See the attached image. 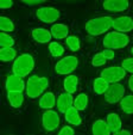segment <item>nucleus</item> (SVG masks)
Wrapping results in <instances>:
<instances>
[{
  "instance_id": "obj_1",
  "label": "nucleus",
  "mask_w": 133,
  "mask_h": 135,
  "mask_svg": "<svg viewBox=\"0 0 133 135\" xmlns=\"http://www.w3.org/2000/svg\"><path fill=\"white\" fill-rule=\"evenodd\" d=\"M113 19L109 16H100L92 18L86 23V30L92 36H100L113 28Z\"/></svg>"
},
{
  "instance_id": "obj_2",
  "label": "nucleus",
  "mask_w": 133,
  "mask_h": 135,
  "mask_svg": "<svg viewBox=\"0 0 133 135\" xmlns=\"http://www.w3.org/2000/svg\"><path fill=\"white\" fill-rule=\"evenodd\" d=\"M35 68V59L29 53L20 54L15 57L12 65V73L15 75H19L22 78L29 75Z\"/></svg>"
},
{
  "instance_id": "obj_3",
  "label": "nucleus",
  "mask_w": 133,
  "mask_h": 135,
  "mask_svg": "<svg viewBox=\"0 0 133 135\" xmlns=\"http://www.w3.org/2000/svg\"><path fill=\"white\" fill-rule=\"evenodd\" d=\"M49 87V80L45 76H38V75H32L26 81V94L30 98H37L40 97L46 89Z\"/></svg>"
},
{
  "instance_id": "obj_4",
  "label": "nucleus",
  "mask_w": 133,
  "mask_h": 135,
  "mask_svg": "<svg viewBox=\"0 0 133 135\" xmlns=\"http://www.w3.org/2000/svg\"><path fill=\"white\" fill-rule=\"evenodd\" d=\"M130 37L126 33L120 32V31H109L106 33L105 38H103V46L108 49H121L125 48L130 43Z\"/></svg>"
},
{
  "instance_id": "obj_5",
  "label": "nucleus",
  "mask_w": 133,
  "mask_h": 135,
  "mask_svg": "<svg viewBox=\"0 0 133 135\" xmlns=\"http://www.w3.org/2000/svg\"><path fill=\"white\" fill-rule=\"evenodd\" d=\"M78 67V59L74 55H68L64 56L63 59L56 64L55 68L60 75H68L71 74L76 68Z\"/></svg>"
},
{
  "instance_id": "obj_6",
  "label": "nucleus",
  "mask_w": 133,
  "mask_h": 135,
  "mask_svg": "<svg viewBox=\"0 0 133 135\" xmlns=\"http://www.w3.org/2000/svg\"><path fill=\"white\" fill-rule=\"evenodd\" d=\"M125 96V86L120 83H112L109 84L107 91L105 92V99L109 104L119 103Z\"/></svg>"
},
{
  "instance_id": "obj_7",
  "label": "nucleus",
  "mask_w": 133,
  "mask_h": 135,
  "mask_svg": "<svg viewBox=\"0 0 133 135\" xmlns=\"http://www.w3.org/2000/svg\"><path fill=\"white\" fill-rule=\"evenodd\" d=\"M36 16L40 22L45 24H54L58 18L61 17V13L57 8L50 7V6H43L36 11Z\"/></svg>"
},
{
  "instance_id": "obj_8",
  "label": "nucleus",
  "mask_w": 133,
  "mask_h": 135,
  "mask_svg": "<svg viewBox=\"0 0 133 135\" xmlns=\"http://www.w3.org/2000/svg\"><path fill=\"white\" fill-rule=\"evenodd\" d=\"M101 76L109 84L119 83L126 76V71L123 66H110L101 72Z\"/></svg>"
},
{
  "instance_id": "obj_9",
  "label": "nucleus",
  "mask_w": 133,
  "mask_h": 135,
  "mask_svg": "<svg viewBox=\"0 0 133 135\" xmlns=\"http://www.w3.org/2000/svg\"><path fill=\"white\" fill-rule=\"evenodd\" d=\"M61 123V117L57 111L52 109L46 110L42 116V126L46 132H54L58 128Z\"/></svg>"
},
{
  "instance_id": "obj_10",
  "label": "nucleus",
  "mask_w": 133,
  "mask_h": 135,
  "mask_svg": "<svg viewBox=\"0 0 133 135\" xmlns=\"http://www.w3.org/2000/svg\"><path fill=\"white\" fill-rule=\"evenodd\" d=\"M5 87L6 91H19L24 92L26 90V83L23 80V78L15 74H10L7 75L5 80Z\"/></svg>"
},
{
  "instance_id": "obj_11",
  "label": "nucleus",
  "mask_w": 133,
  "mask_h": 135,
  "mask_svg": "<svg viewBox=\"0 0 133 135\" xmlns=\"http://www.w3.org/2000/svg\"><path fill=\"white\" fill-rule=\"evenodd\" d=\"M113 30L120 32H130L133 30V18L130 16H120L113 19Z\"/></svg>"
},
{
  "instance_id": "obj_12",
  "label": "nucleus",
  "mask_w": 133,
  "mask_h": 135,
  "mask_svg": "<svg viewBox=\"0 0 133 135\" xmlns=\"http://www.w3.org/2000/svg\"><path fill=\"white\" fill-rule=\"evenodd\" d=\"M102 6L106 11L120 13L130 7V1L128 0H103Z\"/></svg>"
},
{
  "instance_id": "obj_13",
  "label": "nucleus",
  "mask_w": 133,
  "mask_h": 135,
  "mask_svg": "<svg viewBox=\"0 0 133 135\" xmlns=\"http://www.w3.org/2000/svg\"><path fill=\"white\" fill-rule=\"evenodd\" d=\"M74 99L75 98L73 97V93H69V92L64 91L57 97V102H56V108L58 109V111L64 114L67 110L70 107L74 105Z\"/></svg>"
},
{
  "instance_id": "obj_14",
  "label": "nucleus",
  "mask_w": 133,
  "mask_h": 135,
  "mask_svg": "<svg viewBox=\"0 0 133 135\" xmlns=\"http://www.w3.org/2000/svg\"><path fill=\"white\" fill-rule=\"evenodd\" d=\"M31 36L38 43H50L52 38L51 31L44 28H33L31 30Z\"/></svg>"
},
{
  "instance_id": "obj_15",
  "label": "nucleus",
  "mask_w": 133,
  "mask_h": 135,
  "mask_svg": "<svg viewBox=\"0 0 133 135\" xmlns=\"http://www.w3.org/2000/svg\"><path fill=\"white\" fill-rule=\"evenodd\" d=\"M64 118L69 124L75 126V127H78V126L82 124V118H81V115H80V110H77L74 105L70 107L64 112Z\"/></svg>"
},
{
  "instance_id": "obj_16",
  "label": "nucleus",
  "mask_w": 133,
  "mask_h": 135,
  "mask_svg": "<svg viewBox=\"0 0 133 135\" xmlns=\"http://www.w3.org/2000/svg\"><path fill=\"white\" fill-rule=\"evenodd\" d=\"M106 122H107L112 134H116V133L121 129V127H123L121 118L116 112H109V114H107V116H106Z\"/></svg>"
},
{
  "instance_id": "obj_17",
  "label": "nucleus",
  "mask_w": 133,
  "mask_h": 135,
  "mask_svg": "<svg viewBox=\"0 0 133 135\" xmlns=\"http://www.w3.org/2000/svg\"><path fill=\"white\" fill-rule=\"evenodd\" d=\"M56 102H57V98L54 92H44L39 98V108L45 110L52 109L56 107Z\"/></svg>"
},
{
  "instance_id": "obj_18",
  "label": "nucleus",
  "mask_w": 133,
  "mask_h": 135,
  "mask_svg": "<svg viewBox=\"0 0 133 135\" xmlns=\"http://www.w3.org/2000/svg\"><path fill=\"white\" fill-rule=\"evenodd\" d=\"M52 37L56 40H64L69 36V26L63 23H56L50 29Z\"/></svg>"
},
{
  "instance_id": "obj_19",
  "label": "nucleus",
  "mask_w": 133,
  "mask_h": 135,
  "mask_svg": "<svg viewBox=\"0 0 133 135\" xmlns=\"http://www.w3.org/2000/svg\"><path fill=\"white\" fill-rule=\"evenodd\" d=\"M7 100L11 104V107L18 109L24 103V94L19 91H7Z\"/></svg>"
},
{
  "instance_id": "obj_20",
  "label": "nucleus",
  "mask_w": 133,
  "mask_h": 135,
  "mask_svg": "<svg viewBox=\"0 0 133 135\" xmlns=\"http://www.w3.org/2000/svg\"><path fill=\"white\" fill-rule=\"evenodd\" d=\"M63 87H64V91L69 93H75L78 87V76L75 74H68L63 81Z\"/></svg>"
},
{
  "instance_id": "obj_21",
  "label": "nucleus",
  "mask_w": 133,
  "mask_h": 135,
  "mask_svg": "<svg viewBox=\"0 0 133 135\" xmlns=\"http://www.w3.org/2000/svg\"><path fill=\"white\" fill-rule=\"evenodd\" d=\"M92 132L94 135H109L110 129L108 127L107 122L103 120H96L92 126Z\"/></svg>"
},
{
  "instance_id": "obj_22",
  "label": "nucleus",
  "mask_w": 133,
  "mask_h": 135,
  "mask_svg": "<svg viewBox=\"0 0 133 135\" xmlns=\"http://www.w3.org/2000/svg\"><path fill=\"white\" fill-rule=\"evenodd\" d=\"M108 86H109V83L106 81L102 76H99L93 81V90L96 94H105Z\"/></svg>"
},
{
  "instance_id": "obj_23",
  "label": "nucleus",
  "mask_w": 133,
  "mask_h": 135,
  "mask_svg": "<svg viewBox=\"0 0 133 135\" xmlns=\"http://www.w3.org/2000/svg\"><path fill=\"white\" fill-rule=\"evenodd\" d=\"M17 57V50L13 47L10 48H1L0 50V59L3 62H10V61H14Z\"/></svg>"
},
{
  "instance_id": "obj_24",
  "label": "nucleus",
  "mask_w": 133,
  "mask_h": 135,
  "mask_svg": "<svg viewBox=\"0 0 133 135\" xmlns=\"http://www.w3.org/2000/svg\"><path fill=\"white\" fill-rule=\"evenodd\" d=\"M120 109L125 114H133V94L124 96L123 99L120 100Z\"/></svg>"
},
{
  "instance_id": "obj_25",
  "label": "nucleus",
  "mask_w": 133,
  "mask_h": 135,
  "mask_svg": "<svg viewBox=\"0 0 133 135\" xmlns=\"http://www.w3.org/2000/svg\"><path fill=\"white\" fill-rule=\"evenodd\" d=\"M0 29L3 32H13L15 30V25L11 18L1 16L0 17Z\"/></svg>"
},
{
  "instance_id": "obj_26",
  "label": "nucleus",
  "mask_w": 133,
  "mask_h": 135,
  "mask_svg": "<svg viewBox=\"0 0 133 135\" xmlns=\"http://www.w3.org/2000/svg\"><path fill=\"white\" fill-rule=\"evenodd\" d=\"M88 103H89V99H88L87 94L78 93L77 97H75V99H74V107L77 110H80V111H83V110L87 109Z\"/></svg>"
},
{
  "instance_id": "obj_27",
  "label": "nucleus",
  "mask_w": 133,
  "mask_h": 135,
  "mask_svg": "<svg viewBox=\"0 0 133 135\" xmlns=\"http://www.w3.org/2000/svg\"><path fill=\"white\" fill-rule=\"evenodd\" d=\"M48 49L54 57H61L64 54V47L58 42H50Z\"/></svg>"
},
{
  "instance_id": "obj_28",
  "label": "nucleus",
  "mask_w": 133,
  "mask_h": 135,
  "mask_svg": "<svg viewBox=\"0 0 133 135\" xmlns=\"http://www.w3.org/2000/svg\"><path fill=\"white\" fill-rule=\"evenodd\" d=\"M65 43L69 47V49L73 51H77V50H80V48H81V42L77 36L69 35L68 37L65 38Z\"/></svg>"
},
{
  "instance_id": "obj_29",
  "label": "nucleus",
  "mask_w": 133,
  "mask_h": 135,
  "mask_svg": "<svg viewBox=\"0 0 133 135\" xmlns=\"http://www.w3.org/2000/svg\"><path fill=\"white\" fill-rule=\"evenodd\" d=\"M15 43L14 38L11 35H8V32H3L0 33V46L1 48H10V47H13Z\"/></svg>"
},
{
  "instance_id": "obj_30",
  "label": "nucleus",
  "mask_w": 133,
  "mask_h": 135,
  "mask_svg": "<svg viewBox=\"0 0 133 135\" xmlns=\"http://www.w3.org/2000/svg\"><path fill=\"white\" fill-rule=\"evenodd\" d=\"M106 61H107V59L103 55V53H96L93 56V59H92V65L94 67H101L106 64Z\"/></svg>"
},
{
  "instance_id": "obj_31",
  "label": "nucleus",
  "mask_w": 133,
  "mask_h": 135,
  "mask_svg": "<svg viewBox=\"0 0 133 135\" xmlns=\"http://www.w3.org/2000/svg\"><path fill=\"white\" fill-rule=\"evenodd\" d=\"M121 66L125 68L126 72H130V73H133V57H128V59H125L121 64Z\"/></svg>"
},
{
  "instance_id": "obj_32",
  "label": "nucleus",
  "mask_w": 133,
  "mask_h": 135,
  "mask_svg": "<svg viewBox=\"0 0 133 135\" xmlns=\"http://www.w3.org/2000/svg\"><path fill=\"white\" fill-rule=\"evenodd\" d=\"M60 135H71V134H75V130L71 126H63L62 128L60 129L58 132Z\"/></svg>"
},
{
  "instance_id": "obj_33",
  "label": "nucleus",
  "mask_w": 133,
  "mask_h": 135,
  "mask_svg": "<svg viewBox=\"0 0 133 135\" xmlns=\"http://www.w3.org/2000/svg\"><path fill=\"white\" fill-rule=\"evenodd\" d=\"M20 1L28 6H36V5H40V4L45 3L46 0H20Z\"/></svg>"
},
{
  "instance_id": "obj_34",
  "label": "nucleus",
  "mask_w": 133,
  "mask_h": 135,
  "mask_svg": "<svg viewBox=\"0 0 133 135\" xmlns=\"http://www.w3.org/2000/svg\"><path fill=\"white\" fill-rule=\"evenodd\" d=\"M13 6V0H0V7L1 10H7Z\"/></svg>"
},
{
  "instance_id": "obj_35",
  "label": "nucleus",
  "mask_w": 133,
  "mask_h": 135,
  "mask_svg": "<svg viewBox=\"0 0 133 135\" xmlns=\"http://www.w3.org/2000/svg\"><path fill=\"white\" fill-rule=\"evenodd\" d=\"M102 53H103V55L106 56V59H107V60L114 59V55H115V53H114L113 49H108V48H106Z\"/></svg>"
},
{
  "instance_id": "obj_36",
  "label": "nucleus",
  "mask_w": 133,
  "mask_h": 135,
  "mask_svg": "<svg viewBox=\"0 0 133 135\" xmlns=\"http://www.w3.org/2000/svg\"><path fill=\"white\" fill-rule=\"evenodd\" d=\"M128 87L133 92V73H131V76L128 78Z\"/></svg>"
},
{
  "instance_id": "obj_37",
  "label": "nucleus",
  "mask_w": 133,
  "mask_h": 135,
  "mask_svg": "<svg viewBox=\"0 0 133 135\" xmlns=\"http://www.w3.org/2000/svg\"><path fill=\"white\" fill-rule=\"evenodd\" d=\"M116 134H126V135H131V132L130 130H126V129H120Z\"/></svg>"
},
{
  "instance_id": "obj_38",
  "label": "nucleus",
  "mask_w": 133,
  "mask_h": 135,
  "mask_svg": "<svg viewBox=\"0 0 133 135\" xmlns=\"http://www.w3.org/2000/svg\"><path fill=\"white\" fill-rule=\"evenodd\" d=\"M131 53H132V55H133V47L131 48Z\"/></svg>"
},
{
  "instance_id": "obj_39",
  "label": "nucleus",
  "mask_w": 133,
  "mask_h": 135,
  "mask_svg": "<svg viewBox=\"0 0 133 135\" xmlns=\"http://www.w3.org/2000/svg\"><path fill=\"white\" fill-rule=\"evenodd\" d=\"M71 1H73V0H71Z\"/></svg>"
}]
</instances>
